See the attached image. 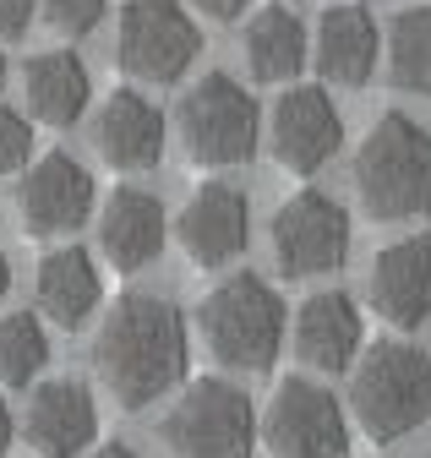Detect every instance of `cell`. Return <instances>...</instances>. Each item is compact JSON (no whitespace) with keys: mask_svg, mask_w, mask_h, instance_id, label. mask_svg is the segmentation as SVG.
Masks as SVG:
<instances>
[{"mask_svg":"<svg viewBox=\"0 0 431 458\" xmlns=\"http://www.w3.org/2000/svg\"><path fill=\"white\" fill-rule=\"evenodd\" d=\"M191 360V338H186V317L158 301V295H121L98 322L93 338V366L110 387V398L121 410H148L158 404Z\"/></svg>","mask_w":431,"mask_h":458,"instance_id":"cell-1","label":"cell"},{"mask_svg":"<svg viewBox=\"0 0 431 458\" xmlns=\"http://www.w3.org/2000/svg\"><path fill=\"white\" fill-rule=\"evenodd\" d=\"M355 197L376 224H404L431 208V131L410 114H383L355 148Z\"/></svg>","mask_w":431,"mask_h":458,"instance_id":"cell-2","label":"cell"},{"mask_svg":"<svg viewBox=\"0 0 431 458\" xmlns=\"http://www.w3.org/2000/svg\"><path fill=\"white\" fill-rule=\"evenodd\" d=\"M350 415L371 442H404L431 420V360L415 344L383 338L350 366Z\"/></svg>","mask_w":431,"mask_h":458,"instance_id":"cell-3","label":"cell"},{"mask_svg":"<svg viewBox=\"0 0 431 458\" xmlns=\"http://www.w3.org/2000/svg\"><path fill=\"white\" fill-rule=\"evenodd\" d=\"M202 322V338H207V350L219 366L230 371H267L279 360L284 350V301L274 284H262L257 273H235L224 278L219 290H213L197 311Z\"/></svg>","mask_w":431,"mask_h":458,"instance_id":"cell-4","label":"cell"},{"mask_svg":"<svg viewBox=\"0 0 431 458\" xmlns=\"http://www.w3.org/2000/svg\"><path fill=\"white\" fill-rule=\"evenodd\" d=\"M158 437H165V447L175 458H251L257 410L235 382L202 377L175 398V410L165 415Z\"/></svg>","mask_w":431,"mask_h":458,"instance_id":"cell-5","label":"cell"},{"mask_svg":"<svg viewBox=\"0 0 431 458\" xmlns=\"http://www.w3.org/2000/svg\"><path fill=\"white\" fill-rule=\"evenodd\" d=\"M257 137H262L257 104L230 72H207L202 82L186 88V98H181V142H186L191 164H202V169L246 164L257 153Z\"/></svg>","mask_w":431,"mask_h":458,"instance_id":"cell-6","label":"cell"},{"mask_svg":"<svg viewBox=\"0 0 431 458\" xmlns=\"http://www.w3.org/2000/svg\"><path fill=\"white\" fill-rule=\"evenodd\" d=\"M202 55V33L181 0H126L115 61L137 82H181L186 66Z\"/></svg>","mask_w":431,"mask_h":458,"instance_id":"cell-7","label":"cell"},{"mask_svg":"<svg viewBox=\"0 0 431 458\" xmlns=\"http://www.w3.org/2000/svg\"><path fill=\"white\" fill-rule=\"evenodd\" d=\"M262 442L274 458H344L350 447V426L339 398L311 382V377H290L274 387L262 410Z\"/></svg>","mask_w":431,"mask_h":458,"instance_id":"cell-8","label":"cell"},{"mask_svg":"<svg viewBox=\"0 0 431 458\" xmlns=\"http://www.w3.org/2000/svg\"><path fill=\"white\" fill-rule=\"evenodd\" d=\"M350 257V213L328 191H295L274 213V262L284 278H322Z\"/></svg>","mask_w":431,"mask_h":458,"instance_id":"cell-9","label":"cell"},{"mask_svg":"<svg viewBox=\"0 0 431 458\" xmlns=\"http://www.w3.org/2000/svg\"><path fill=\"white\" fill-rule=\"evenodd\" d=\"M93 175L72 158V153H44L38 164H28V175L17 186V218L28 235L49 241V235H72L93 213Z\"/></svg>","mask_w":431,"mask_h":458,"instance_id":"cell-10","label":"cell"},{"mask_svg":"<svg viewBox=\"0 0 431 458\" xmlns=\"http://www.w3.org/2000/svg\"><path fill=\"white\" fill-rule=\"evenodd\" d=\"M251 235V208L230 181H207L186 197L181 218H175V241L191 257V267L213 273V267H230L246 251Z\"/></svg>","mask_w":431,"mask_h":458,"instance_id":"cell-11","label":"cell"},{"mask_svg":"<svg viewBox=\"0 0 431 458\" xmlns=\"http://www.w3.org/2000/svg\"><path fill=\"white\" fill-rule=\"evenodd\" d=\"M274 158L290 175H317L339 148H344V121L328 98V88H284L274 104Z\"/></svg>","mask_w":431,"mask_h":458,"instance_id":"cell-12","label":"cell"},{"mask_svg":"<svg viewBox=\"0 0 431 458\" xmlns=\"http://www.w3.org/2000/svg\"><path fill=\"white\" fill-rule=\"evenodd\" d=\"M366 295L388 327H420L431 317V235H410L376 251Z\"/></svg>","mask_w":431,"mask_h":458,"instance_id":"cell-13","label":"cell"},{"mask_svg":"<svg viewBox=\"0 0 431 458\" xmlns=\"http://www.w3.org/2000/svg\"><path fill=\"white\" fill-rule=\"evenodd\" d=\"M98 437V404L93 387L77 377H49L28 398V442L44 458H82Z\"/></svg>","mask_w":431,"mask_h":458,"instance_id":"cell-14","label":"cell"},{"mask_svg":"<svg viewBox=\"0 0 431 458\" xmlns=\"http://www.w3.org/2000/svg\"><path fill=\"white\" fill-rule=\"evenodd\" d=\"M376 49H383V33H376V17L355 0H339L317 17V72L339 82V88H366L376 72Z\"/></svg>","mask_w":431,"mask_h":458,"instance_id":"cell-15","label":"cell"},{"mask_svg":"<svg viewBox=\"0 0 431 458\" xmlns=\"http://www.w3.org/2000/svg\"><path fill=\"white\" fill-rule=\"evenodd\" d=\"M93 142H98L104 164H115V169H153L158 153H165V114L137 88H115L98 104Z\"/></svg>","mask_w":431,"mask_h":458,"instance_id":"cell-16","label":"cell"},{"mask_svg":"<svg viewBox=\"0 0 431 458\" xmlns=\"http://www.w3.org/2000/svg\"><path fill=\"white\" fill-rule=\"evenodd\" d=\"M98 251L110 267L137 273L165 251V208L142 186H121L98 213Z\"/></svg>","mask_w":431,"mask_h":458,"instance_id":"cell-17","label":"cell"},{"mask_svg":"<svg viewBox=\"0 0 431 458\" xmlns=\"http://www.w3.org/2000/svg\"><path fill=\"white\" fill-rule=\"evenodd\" d=\"M295 355L311 371H350L360 355V306L344 290H322L295 311Z\"/></svg>","mask_w":431,"mask_h":458,"instance_id":"cell-18","label":"cell"},{"mask_svg":"<svg viewBox=\"0 0 431 458\" xmlns=\"http://www.w3.org/2000/svg\"><path fill=\"white\" fill-rule=\"evenodd\" d=\"M22 88H28L33 121L55 126V131H66V126L82 121L88 93H93L88 66H82V55H77V49H44V55H33L28 72H22Z\"/></svg>","mask_w":431,"mask_h":458,"instance_id":"cell-19","label":"cell"},{"mask_svg":"<svg viewBox=\"0 0 431 458\" xmlns=\"http://www.w3.org/2000/svg\"><path fill=\"white\" fill-rule=\"evenodd\" d=\"M33 290H38V311L55 327H82L98 311L104 278H98V262L82 246H55L38 262V284H33Z\"/></svg>","mask_w":431,"mask_h":458,"instance_id":"cell-20","label":"cell"},{"mask_svg":"<svg viewBox=\"0 0 431 458\" xmlns=\"http://www.w3.org/2000/svg\"><path fill=\"white\" fill-rule=\"evenodd\" d=\"M246 66L257 82H290L306 66V22L290 6H262L246 28Z\"/></svg>","mask_w":431,"mask_h":458,"instance_id":"cell-21","label":"cell"},{"mask_svg":"<svg viewBox=\"0 0 431 458\" xmlns=\"http://www.w3.org/2000/svg\"><path fill=\"white\" fill-rule=\"evenodd\" d=\"M388 82L399 93L431 98V0L404 6L388 22Z\"/></svg>","mask_w":431,"mask_h":458,"instance_id":"cell-22","label":"cell"},{"mask_svg":"<svg viewBox=\"0 0 431 458\" xmlns=\"http://www.w3.org/2000/svg\"><path fill=\"white\" fill-rule=\"evenodd\" d=\"M49 366V333L33 311L0 317V382L6 387H33V377Z\"/></svg>","mask_w":431,"mask_h":458,"instance_id":"cell-23","label":"cell"},{"mask_svg":"<svg viewBox=\"0 0 431 458\" xmlns=\"http://www.w3.org/2000/svg\"><path fill=\"white\" fill-rule=\"evenodd\" d=\"M104 12H110V0H44L49 28L66 33V38H88L104 22Z\"/></svg>","mask_w":431,"mask_h":458,"instance_id":"cell-24","label":"cell"},{"mask_svg":"<svg viewBox=\"0 0 431 458\" xmlns=\"http://www.w3.org/2000/svg\"><path fill=\"white\" fill-rule=\"evenodd\" d=\"M33 164V126L17 109H0V175H17Z\"/></svg>","mask_w":431,"mask_h":458,"instance_id":"cell-25","label":"cell"},{"mask_svg":"<svg viewBox=\"0 0 431 458\" xmlns=\"http://www.w3.org/2000/svg\"><path fill=\"white\" fill-rule=\"evenodd\" d=\"M33 22V0H0V44H17Z\"/></svg>","mask_w":431,"mask_h":458,"instance_id":"cell-26","label":"cell"},{"mask_svg":"<svg viewBox=\"0 0 431 458\" xmlns=\"http://www.w3.org/2000/svg\"><path fill=\"white\" fill-rule=\"evenodd\" d=\"M191 6H197L202 17H213V22H235V17H246L251 0H191Z\"/></svg>","mask_w":431,"mask_h":458,"instance_id":"cell-27","label":"cell"},{"mask_svg":"<svg viewBox=\"0 0 431 458\" xmlns=\"http://www.w3.org/2000/svg\"><path fill=\"white\" fill-rule=\"evenodd\" d=\"M93 458H142V453H137V447H126V442H104Z\"/></svg>","mask_w":431,"mask_h":458,"instance_id":"cell-28","label":"cell"},{"mask_svg":"<svg viewBox=\"0 0 431 458\" xmlns=\"http://www.w3.org/2000/svg\"><path fill=\"white\" fill-rule=\"evenodd\" d=\"M12 447V410H6V398H0V458H6Z\"/></svg>","mask_w":431,"mask_h":458,"instance_id":"cell-29","label":"cell"},{"mask_svg":"<svg viewBox=\"0 0 431 458\" xmlns=\"http://www.w3.org/2000/svg\"><path fill=\"white\" fill-rule=\"evenodd\" d=\"M6 290H12V262H6V251H0V301H6Z\"/></svg>","mask_w":431,"mask_h":458,"instance_id":"cell-30","label":"cell"},{"mask_svg":"<svg viewBox=\"0 0 431 458\" xmlns=\"http://www.w3.org/2000/svg\"><path fill=\"white\" fill-rule=\"evenodd\" d=\"M0 88H6V55H0Z\"/></svg>","mask_w":431,"mask_h":458,"instance_id":"cell-31","label":"cell"}]
</instances>
